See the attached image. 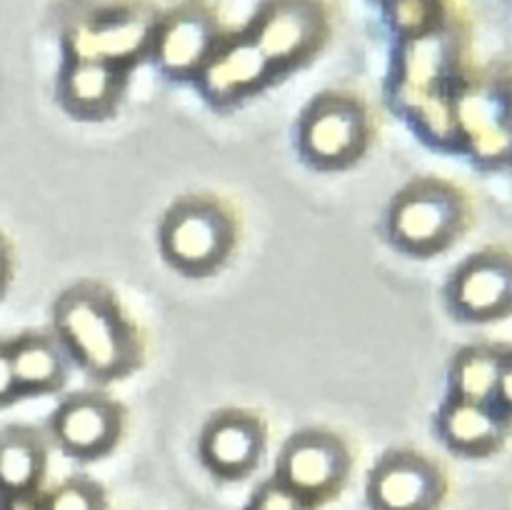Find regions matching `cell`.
<instances>
[{"mask_svg":"<svg viewBox=\"0 0 512 510\" xmlns=\"http://www.w3.org/2000/svg\"><path fill=\"white\" fill-rule=\"evenodd\" d=\"M53 330L65 355L100 383L125 378L143 363L138 328L100 280H80L55 298Z\"/></svg>","mask_w":512,"mask_h":510,"instance_id":"6da1fadb","label":"cell"},{"mask_svg":"<svg viewBox=\"0 0 512 510\" xmlns=\"http://www.w3.org/2000/svg\"><path fill=\"white\" fill-rule=\"evenodd\" d=\"M158 245L173 270L188 278H208L233 255L238 223L228 205L215 195H180L160 220Z\"/></svg>","mask_w":512,"mask_h":510,"instance_id":"7a4b0ae2","label":"cell"},{"mask_svg":"<svg viewBox=\"0 0 512 510\" xmlns=\"http://www.w3.org/2000/svg\"><path fill=\"white\" fill-rule=\"evenodd\" d=\"M468 205L455 185L438 178H418L393 195L388 235L403 253L428 258L443 253L463 233Z\"/></svg>","mask_w":512,"mask_h":510,"instance_id":"3957f363","label":"cell"},{"mask_svg":"<svg viewBox=\"0 0 512 510\" xmlns=\"http://www.w3.org/2000/svg\"><path fill=\"white\" fill-rule=\"evenodd\" d=\"M370 143V118L363 100L345 90L315 95L298 120V148L318 170H343L358 163Z\"/></svg>","mask_w":512,"mask_h":510,"instance_id":"277c9868","label":"cell"},{"mask_svg":"<svg viewBox=\"0 0 512 510\" xmlns=\"http://www.w3.org/2000/svg\"><path fill=\"white\" fill-rule=\"evenodd\" d=\"M350 463L353 455L340 435L308 428L285 440L273 478L315 505L343 488L350 475Z\"/></svg>","mask_w":512,"mask_h":510,"instance_id":"5b68a950","label":"cell"},{"mask_svg":"<svg viewBox=\"0 0 512 510\" xmlns=\"http://www.w3.org/2000/svg\"><path fill=\"white\" fill-rule=\"evenodd\" d=\"M245 33L273 73H283L308 63L323 48L330 33L328 10L318 3H270L255 13Z\"/></svg>","mask_w":512,"mask_h":510,"instance_id":"8992f818","label":"cell"},{"mask_svg":"<svg viewBox=\"0 0 512 510\" xmlns=\"http://www.w3.org/2000/svg\"><path fill=\"white\" fill-rule=\"evenodd\" d=\"M125 430V410L98 390L68 395L50 415V433L65 455L98 460L118 448Z\"/></svg>","mask_w":512,"mask_h":510,"instance_id":"52a82bcc","label":"cell"},{"mask_svg":"<svg viewBox=\"0 0 512 510\" xmlns=\"http://www.w3.org/2000/svg\"><path fill=\"white\" fill-rule=\"evenodd\" d=\"M220 43L223 40L213 10L188 3L160 15L153 30L150 53L170 78L190 80L198 78Z\"/></svg>","mask_w":512,"mask_h":510,"instance_id":"ba28073f","label":"cell"},{"mask_svg":"<svg viewBox=\"0 0 512 510\" xmlns=\"http://www.w3.org/2000/svg\"><path fill=\"white\" fill-rule=\"evenodd\" d=\"M443 493V470L418 450H390L368 475L373 510H435Z\"/></svg>","mask_w":512,"mask_h":510,"instance_id":"9c48e42d","label":"cell"},{"mask_svg":"<svg viewBox=\"0 0 512 510\" xmlns=\"http://www.w3.org/2000/svg\"><path fill=\"white\" fill-rule=\"evenodd\" d=\"M158 15L140 8H108L80 20L68 33L70 58H93L130 68L153 43Z\"/></svg>","mask_w":512,"mask_h":510,"instance_id":"30bf717a","label":"cell"},{"mask_svg":"<svg viewBox=\"0 0 512 510\" xmlns=\"http://www.w3.org/2000/svg\"><path fill=\"white\" fill-rule=\"evenodd\" d=\"M268 445L265 423L250 410L228 408L210 415L198 440L205 468L223 480L245 478L258 468Z\"/></svg>","mask_w":512,"mask_h":510,"instance_id":"8fae6325","label":"cell"},{"mask_svg":"<svg viewBox=\"0 0 512 510\" xmlns=\"http://www.w3.org/2000/svg\"><path fill=\"white\" fill-rule=\"evenodd\" d=\"M448 298L465 320H495L512 313V258L505 253H478L453 273Z\"/></svg>","mask_w":512,"mask_h":510,"instance_id":"7c38bea8","label":"cell"},{"mask_svg":"<svg viewBox=\"0 0 512 510\" xmlns=\"http://www.w3.org/2000/svg\"><path fill=\"white\" fill-rule=\"evenodd\" d=\"M270 75H273V68L265 60V55L248 38V33H243L218 45L213 58L198 73L195 83L200 85L210 103L230 105L255 93L260 85L268 83Z\"/></svg>","mask_w":512,"mask_h":510,"instance_id":"4fadbf2b","label":"cell"},{"mask_svg":"<svg viewBox=\"0 0 512 510\" xmlns=\"http://www.w3.org/2000/svg\"><path fill=\"white\" fill-rule=\"evenodd\" d=\"M128 68L93 58H68L60 73V100L80 120H103L120 103Z\"/></svg>","mask_w":512,"mask_h":510,"instance_id":"5bb4252c","label":"cell"},{"mask_svg":"<svg viewBox=\"0 0 512 510\" xmlns=\"http://www.w3.org/2000/svg\"><path fill=\"white\" fill-rule=\"evenodd\" d=\"M510 95L503 85L468 90L455 105V123L463 125L483 158H500L512 148Z\"/></svg>","mask_w":512,"mask_h":510,"instance_id":"9a60e30c","label":"cell"},{"mask_svg":"<svg viewBox=\"0 0 512 510\" xmlns=\"http://www.w3.org/2000/svg\"><path fill=\"white\" fill-rule=\"evenodd\" d=\"M8 348L18 393H55L68 383L70 358L55 335L30 330L8 340Z\"/></svg>","mask_w":512,"mask_h":510,"instance_id":"2e32d148","label":"cell"},{"mask_svg":"<svg viewBox=\"0 0 512 510\" xmlns=\"http://www.w3.org/2000/svg\"><path fill=\"white\" fill-rule=\"evenodd\" d=\"M440 438L450 450L463 455H488L505 438V420L490 403L450 398L438 418Z\"/></svg>","mask_w":512,"mask_h":510,"instance_id":"e0dca14e","label":"cell"},{"mask_svg":"<svg viewBox=\"0 0 512 510\" xmlns=\"http://www.w3.org/2000/svg\"><path fill=\"white\" fill-rule=\"evenodd\" d=\"M48 470V443L25 425L0 430V493L28 498Z\"/></svg>","mask_w":512,"mask_h":510,"instance_id":"ac0fdd59","label":"cell"},{"mask_svg":"<svg viewBox=\"0 0 512 510\" xmlns=\"http://www.w3.org/2000/svg\"><path fill=\"white\" fill-rule=\"evenodd\" d=\"M505 355L495 348L475 345L460 350L450 368V390L453 398L470 403H490L498 395L500 373H503Z\"/></svg>","mask_w":512,"mask_h":510,"instance_id":"d6986e66","label":"cell"},{"mask_svg":"<svg viewBox=\"0 0 512 510\" xmlns=\"http://www.w3.org/2000/svg\"><path fill=\"white\" fill-rule=\"evenodd\" d=\"M388 13L390 20H393V28L398 30L400 35H405V38L415 40L440 30L438 20L443 8L433 3H398L388 5Z\"/></svg>","mask_w":512,"mask_h":510,"instance_id":"ffe728a7","label":"cell"},{"mask_svg":"<svg viewBox=\"0 0 512 510\" xmlns=\"http://www.w3.org/2000/svg\"><path fill=\"white\" fill-rule=\"evenodd\" d=\"M103 490L93 480L73 478L60 483L45 500L43 510H103Z\"/></svg>","mask_w":512,"mask_h":510,"instance_id":"44dd1931","label":"cell"},{"mask_svg":"<svg viewBox=\"0 0 512 510\" xmlns=\"http://www.w3.org/2000/svg\"><path fill=\"white\" fill-rule=\"evenodd\" d=\"M313 505L308 500H303L300 495H295L293 490L285 488L280 480L270 478L268 483H263L258 488V493L253 495V503L248 510H310Z\"/></svg>","mask_w":512,"mask_h":510,"instance_id":"7402d4cb","label":"cell"},{"mask_svg":"<svg viewBox=\"0 0 512 510\" xmlns=\"http://www.w3.org/2000/svg\"><path fill=\"white\" fill-rule=\"evenodd\" d=\"M18 393V383H15L13 360H10V348L5 340H0V405H8Z\"/></svg>","mask_w":512,"mask_h":510,"instance_id":"603a6c76","label":"cell"},{"mask_svg":"<svg viewBox=\"0 0 512 510\" xmlns=\"http://www.w3.org/2000/svg\"><path fill=\"white\" fill-rule=\"evenodd\" d=\"M10 275H13V255H10L8 240L0 235V295H3L5 288H8Z\"/></svg>","mask_w":512,"mask_h":510,"instance_id":"cb8c5ba5","label":"cell"},{"mask_svg":"<svg viewBox=\"0 0 512 510\" xmlns=\"http://www.w3.org/2000/svg\"><path fill=\"white\" fill-rule=\"evenodd\" d=\"M498 395L503 398V403L512 410V355L503 360V373H500V385Z\"/></svg>","mask_w":512,"mask_h":510,"instance_id":"d4e9b609","label":"cell"}]
</instances>
